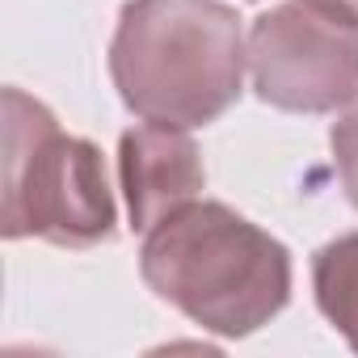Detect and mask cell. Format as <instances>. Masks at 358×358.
<instances>
[{"label":"cell","mask_w":358,"mask_h":358,"mask_svg":"<svg viewBox=\"0 0 358 358\" xmlns=\"http://www.w3.org/2000/svg\"><path fill=\"white\" fill-rule=\"evenodd\" d=\"M139 274L156 299L228 341L253 337L291 303V249L215 199L143 232Z\"/></svg>","instance_id":"cell-1"},{"label":"cell","mask_w":358,"mask_h":358,"mask_svg":"<svg viewBox=\"0 0 358 358\" xmlns=\"http://www.w3.org/2000/svg\"><path fill=\"white\" fill-rule=\"evenodd\" d=\"M245 38L224 0H127L110 38V80L139 122L199 131L236 106Z\"/></svg>","instance_id":"cell-2"},{"label":"cell","mask_w":358,"mask_h":358,"mask_svg":"<svg viewBox=\"0 0 358 358\" xmlns=\"http://www.w3.org/2000/svg\"><path fill=\"white\" fill-rule=\"evenodd\" d=\"M5 241L38 236L59 249L110 245L118 207L110 173L93 139L68 135L30 93L5 89Z\"/></svg>","instance_id":"cell-3"},{"label":"cell","mask_w":358,"mask_h":358,"mask_svg":"<svg viewBox=\"0 0 358 358\" xmlns=\"http://www.w3.org/2000/svg\"><path fill=\"white\" fill-rule=\"evenodd\" d=\"M253 93L287 114H337L358 97V13L345 0H282L249 26Z\"/></svg>","instance_id":"cell-4"},{"label":"cell","mask_w":358,"mask_h":358,"mask_svg":"<svg viewBox=\"0 0 358 358\" xmlns=\"http://www.w3.org/2000/svg\"><path fill=\"white\" fill-rule=\"evenodd\" d=\"M118 186L135 232H152L160 220L194 203L207 186L199 143L182 127L139 122L118 139Z\"/></svg>","instance_id":"cell-5"},{"label":"cell","mask_w":358,"mask_h":358,"mask_svg":"<svg viewBox=\"0 0 358 358\" xmlns=\"http://www.w3.org/2000/svg\"><path fill=\"white\" fill-rule=\"evenodd\" d=\"M312 295L320 316L358 354V232L333 236L312 257Z\"/></svg>","instance_id":"cell-6"},{"label":"cell","mask_w":358,"mask_h":358,"mask_svg":"<svg viewBox=\"0 0 358 358\" xmlns=\"http://www.w3.org/2000/svg\"><path fill=\"white\" fill-rule=\"evenodd\" d=\"M329 148H333V169L337 182L350 199V207H358V97L337 114V122L329 127Z\"/></svg>","instance_id":"cell-7"},{"label":"cell","mask_w":358,"mask_h":358,"mask_svg":"<svg viewBox=\"0 0 358 358\" xmlns=\"http://www.w3.org/2000/svg\"><path fill=\"white\" fill-rule=\"evenodd\" d=\"M345 5H350V9H354V13H358V0H345Z\"/></svg>","instance_id":"cell-8"}]
</instances>
